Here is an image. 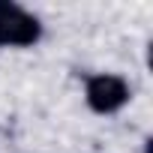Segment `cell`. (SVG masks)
<instances>
[{"label": "cell", "instance_id": "7a4b0ae2", "mask_svg": "<svg viewBox=\"0 0 153 153\" xmlns=\"http://www.w3.org/2000/svg\"><path fill=\"white\" fill-rule=\"evenodd\" d=\"M42 39V21L12 0H0V48H33Z\"/></svg>", "mask_w": 153, "mask_h": 153}, {"label": "cell", "instance_id": "6da1fadb", "mask_svg": "<svg viewBox=\"0 0 153 153\" xmlns=\"http://www.w3.org/2000/svg\"><path fill=\"white\" fill-rule=\"evenodd\" d=\"M132 87L117 72H96L84 81V102L93 114H117L129 105Z\"/></svg>", "mask_w": 153, "mask_h": 153}]
</instances>
